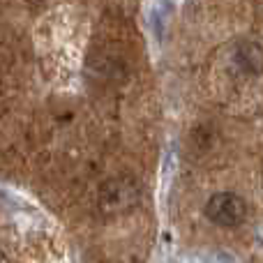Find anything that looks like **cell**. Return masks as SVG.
I'll return each instance as SVG.
<instances>
[{"instance_id": "2", "label": "cell", "mask_w": 263, "mask_h": 263, "mask_svg": "<svg viewBox=\"0 0 263 263\" xmlns=\"http://www.w3.org/2000/svg\"><path fill=\"white\" fill-rule=\"evenodd\" d=\"M238 69L250 77H259L263 72V46L259 42H242L233 53Z\"/></svg>"}, {"instance_id": "1", "label": "cell", "mask_w": 263, "mask_h": 263, "mask_svg": "<svg viewBox=\"0 0 263 263\" xmlns=\"http://www.w3.org/2000/svg\"><path fill=\"white\" fill-rule=\"evenodd\" d=\"M203 213L213 224L231 229L240 227L247 219V203L242 196L233 194V192H219V194H213L205 201Z\"/></svg>"}]
</instances>
